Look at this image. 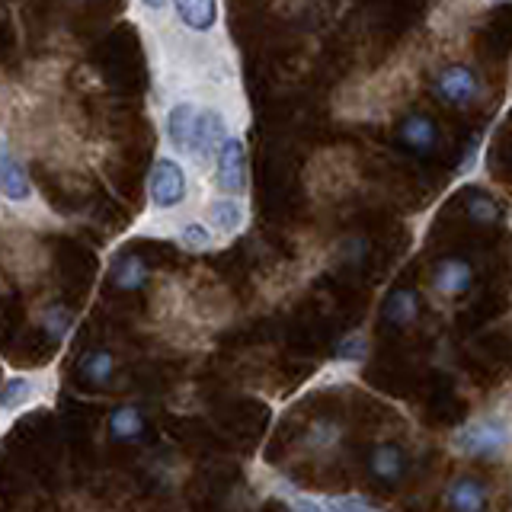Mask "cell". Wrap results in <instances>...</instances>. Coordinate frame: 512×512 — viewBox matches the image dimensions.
<instances>
[{"mask_svg": "<svg viewBox=\"0 0 512 512\" xmlns=\"http://www.w3.org/2000/svg\"><path fill=\"white\" fill-rule=\"evenodd\" d=\"M509 442H512V429L500 416H484V420H474L452 432V448L468 458H496L506 452Z\"/></svg>", "mask_w": 512, "mask_h": 512, "instance_id": "cell-1", "label": "cell"}, {"mask_svg": "<svg viewBox=\"0 0 512 512\" xmlns=\"http://www.w3.org/2000/svg\"><path fill=\"white\" fill-rule=\"evenodd\" d=\"M148 196L157 212H170V208H180L186 202L189 180L180 160H173L167 154L154 160L151 176H148Z\"/></svg>", "mask_w": 512, "mask_h": 512, "instance_id": "cell-2", "label": "cell"}, {"mask_svg": "<svg viewBox=\"0 0 512 512\" xmlns=\"http://www.w3.org/2000/svg\"><path fill=\"white\" fill-rule=\"evenodd\" d=\"M215 186L237 199L247 192V148L237 135H228L215 154Z\"/></svg>", "mask_w": 512, "mask_h": 512, "instance_id": "cell-3", "label": "cell"}, {"mask_svg": "<svg viewBox=\"0 0 512 512\" xmlns=\"http://www.w3.org/2000/svg\"><path fill=\"white\" fill-rule=\"evenodd\" d=\"M432 90H436V96L448 106H468L477 96L480 84H477V74L471 68H464V64H452V68H445L436 77Z\"/></svg>", "mask_w": 512, "mask_h": 512, "instance_id": "cell-4", "label": "cell"}, {"mask_svg": "<svg viewBox=\"0 0 512 512\" xmlns=\"http://www.w3.org/2000/svg\"><path fill=\"white\" fill-rule=\"evenodd\" d=\"M0 199H7L13 205H23L32 199V183L23 170V164L10 151V144L0 138Z\"/></svg>", "mask_w": 512, "mask_h": 512, "instance_id": "cell-5", "label": "cell"}, {"mask_svg": "<svg viewBox=\"0 0 512 512\" xmlns=\"http://www.w3.org/2000/svg\"><path fill=\"white\" fill-rule=\"evenodd\" d=\"M199 106L180 100L173 103L167 112V141L173 144V151L192 154V141H196V125H199Z\"/></svg>", "mask_w": 512, "mask_h": 512, "instance_id": "cell-6", "label": "cell"}, {"mask_svg": "<svg viewBox=\"0 0 512 512\" xmlns=\"http://www.w3.org/2000/svg\"><path fill=\"white\" fill-rule=\"evenodd\" d=\"M224 141H228V119H224L218 109H202L199 125H196V141H192L189 157H196V160L215 157Z\"/></svg>", "mask_w": 512, "mask_h": 512, "instance_id": "cell-7", "label": "cell"}, {"mask_svg": "<svg viewBox=\"0 0 512 512\" xmlns=\"http://www.w3.org/2000/svg\"><path fill=\"white\" fill-rule=\"evenodd\" d=\"M45 381L36 375H10L0 384V413H16L23 407H32L36 400H42Z\"/></svg>", "mask_w": 512, "mask_h": 512, "instance_id": "cell-8", "label": "cell"}, {"mask_svg": "<svg viewBox=\"0 0 512 512\" xmlns=\"http://www.w3.org/2000/svg\"><path fill=\"white\" fill-rule=\"evenodd\" d=\"M368 471H372L381 484H400L407 474V455H404V448H400L397 442H381L372 448V455H368Z\"/></svg>", "mask_w": 512, "mask_h": 512, "instance_id": "cell-9", "label": "cell"}, {"mask_svg": "<svg viewBox=\"0 0 512 512\" xmlns=\"http://www.w3.org/2000/svg\"><path fill=\"white\" fill-rule=\"evenodd\" d=\"M445 503L452 512H487V490L477 477L461 474L448 484Z\"/></svg>", "mask_w": 512, "mask_h": 512, "instance_id": "cell-10", "label": "cell"}, {"mask_svg": "<svg viewBox=\"0 0 512 512\" xmlns=\"http://www.w3.org/2000/svg\"><path fill=\"white\" fill-rule=\"evenodd\" d=\"M474 282V269L468 260H458V256H452V260H442L436 276H432V288H436L439 295L445 298H458L471 288Z\"/></svg>", "mask_w": 512, "mask_h": 512, "instance_id": "cell-11", "label": "cell"}, {"mask_svg": "<svg viewBox=\"0 0 512 512\" xmlns=\"http://www.w3.org/2000/svg\"><path fill=\"white\" fill-rule=\"evenodd\" d=\"M176 20L192 32H212L218 23V0H170Z\"/></svg>", "mask_w": 512, "mask_h": 512, "instance_id": "cell-12", "label": "cell"}, {"mask_svg": "<svg viewBox=\"0 0 512 512\" xmlns=\"http://www.w3.org/2000/svg\"><path fill=\"white\" fill-rule=\"evenodd\" d=\"M400 141H404L407 148L416 154H429L439 141L436 122H432L429 116H423V112H413V116H407L404 125H400Z\"/></svg>", "mask_w": 512, "mask_h": 512, "instance_id": "cell-13", "label": "cell"}, {"mask_svg": "<svg viewBox=\"0 0 512 512\" xmlns=\"http://www.w3.org/2000/svg\"><path fill=\"white\" fill-rule=\"evenodd\" d=\"M144 413L135 404H122L109 413V439L112 442H135L144 436Z\"/></svg>", "mask_w": 512, "mask_h": 512, "instance_id": "cell-14", "label": "cell"}, {"mask_svg": "<svg viewBox=\"0 0 512 512\" xmlns=\"http://www.w3.org/2000/svg\"><path fill=\"white\" fill-rule=\"evenodd\" d=\"M77 375L80 381L93 384V388H103V384H109L112 375H116V356H112L109 349H90L84 352V359L77 362Z\"/></svg>", "mask_w": 512, "mask_h": 512, "instance_id": "cell-15", "label": "cell"}, {"mask_svg": "<svg viewBox=\"0 0 512 512\" xmlns=\"http://www.w3.org/2000/svg\"><path fill=\"white\" fill-rule=\"evenodd\" d=\"M244 202H240L237 196H221V199H212V205H208V221H212V228L221 231V234H234L244 228Z\"/></svg>", "mask_w": 512, "mask_h": 512, "instance_id": "cell-16", "label": "cell"}, {"mask_svg": "<svg viewBox=\"0 0 512 512\" xmlns=\"http://www.w3.org/2000/svg\"><path fill=\"white\" fill-rule=\"evenodd\" d=\"M420 317V295L413 288H397L384 301V320L394 327H410L413 320Z\"/></svg>", "mask_w": 512, "mask_h": 512, "instance_id": "cell-17", "label": "cell"}, {"mask_svg": "<svg viewBox=\"0 0 512 512\" xmlns=\"http://www.w3.org/2000/svg\"><path fill=\"white\" fill-rule=\"evenodd\" d=\"M148 263L141 260V256H122L112 266V285L122 288V292H138V288L148 282Z\"/></svg>", "mask_w": 512, "mask_h": 512, "instance_id": "cell-18", "label": "cell"}, {"mask_svg": "<svg viewBox=\"0 0 512 512\" xmlns=\"http://www.w3.org/2000/svg\"><path fill=\"white\" fill-rule=\"evenodd\" d=\"M42 330L52 343H64L74 330V314L71 308H64V304H48L42 311Z\"/></svg>", "mask_w": 512, "mask_h": 512, "instance_id": "cell-19", "label": "cell"}, {"mask_svg": "<svg viewBox=\"0 0 512 512\" xmlns=\"http://www.w3.org/2000/svg\"><path fill=\"white\" fill-rule=\"evenodd\" d=\"M340 439H343V426L333 420H317L304 432V442H308V448H314V452H327V448H333Z\"/></svg>", "mask_w": 512, "mask_h": 512, "instance_id": "cell-20", "label": "cell"}, {"mask_svg": "<svg viewBox=\"0 0 512 512\" xmlns=\"http://www.w3.org/2000/svg\"><path fill=\"white\" fill-rule=\"evenodd\" d=\"M464 212H468V218L477 221V224L500 221V205H496L490 196H484V192H474V196H468V202H464Z\"/></svg>", "mask_w": 512, "mask_h": 512, "instance_id": "cell-21", "label": "cell"}, {"mask_svg": "<svg viewBox=\"0 0 512 512\" xmlns=\"http://www.w3.org/2000/svg\"><path fill=\"white\" fill-rule=\"evenodd\" d=\"M180 244L186 247V250H208L212 247V228H208V224H202V221H189V224H183L180 228Z\"/></svg>", "mask_w": 512, "mask_h": 512, "instance_id": "cell-22", "label": "cell"}, {"mask_svg": "<svg viewBox=\"0 0 512 512\" xmlns=\"http://www.w3.org/2000/svg\"><path fill=\"white\" fill-rule=\"evenodd\" d=\"M368 352V340L362 333H349L336 343V362H362Z\"/></svg>", "mask_w": 512, "mask_h": 512, "instance_id": "cell-23", "label": "cell"}, {"mask_svg": "<svg viewBox=\"0 0 512 512\" xmlns=\"http://www.w3.org/2000/svg\"><path fill=\"white\" fill-rule=\"evenodd\" d=\"M330 512H381L372 503H365L362 496H333V500H324Z\"/></svg>", "mask_w": 512, "mask_h": 512, "instance_id": "cell-24", "label": "cell"}, {"mask_svg": "<svg viewBox=\"0 0 512 512\" xmlns=\"http://www.w3.org/2000/svg\"><path fill=\"white\" fill-rule=\"evenodd\" d=\"M292 512H330L324 500H311V496H292Z\"/></svg>", "mask_w": 512, "mask_h": 512, "instance_id": "cell-25", "label": "cell"}, {"mask_svg": "<svg viewBox=\"0 0 512 512\" xmlns=\"http://www.w3.org/2000/svg\"><path fill=\"white\" fill-rule=\"evenodd\" d=\"M141 4L148 7V10H164V7H167V0H141Z\"/></svg>", "mask_w": 512, "mask_h": 512, "instance_id": "cell-26", "label": "cell"}, {"mask_svg": "<svg viewBox=\"0 0 512 512\" xmlns=\"http://www.w3.org/2000/svg\"><path fill=\"white\" fill-rule=\"evenodd\" d=\"M490 4H500V0H490Z\"/></svg>", "mask_w": 512, "mask_h": 512, "instance_id": "cell-27", "label": "cell"}]
</instances>
